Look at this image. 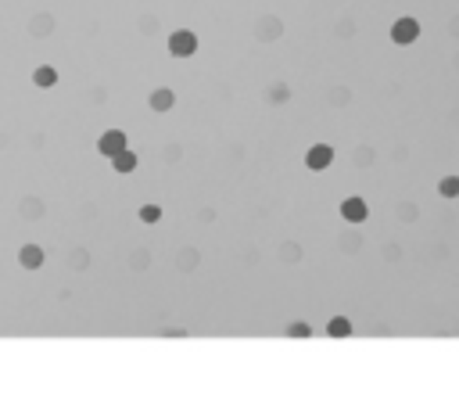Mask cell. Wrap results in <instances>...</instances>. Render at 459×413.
<instances>
[{"mask_svg":"<svg viewBox=\"0 0 459 413\" xmlns=\"http://www.w3.org/2000/svg\"><path fill=\"white\" fill-rule=\"evenodd\" d=\"M140 219H144V223H158V219H162V209H158V205H144V209H140Z\"/></svg>","mask_w":459,"mask_h":413,"instance_id":"cell-13","label":"cell"},{"mask_svg":"<svg viewBox=\"0 0 459 413\" xmlns=\"http://www.w3.org/2000/svg\"><path fill=\"white\" fill-rule=\"evenodd\" d=\"M366 216H370V205H366L363 198H345V201H341V219H345V223L359 226V223H366Z\"/></svg>","mask_w":459,"mask_h":413,"instance_id":"cell-5","label":"cell"},{"mask_svg":"<svg viewBox=\"0 0 459 413\" xmlns=\"http://www.w3.org/2000/svg\"><path fill=\"white\" fill-rule=\"evenodd\" d=\"M169 54H173V58H194V54H198V36H194L191 29L169 33Z\"/></svg>","mask_w":459,"mask_h":413,"instance_id":"cell-1","label":"cell"},{"mask_svg":"<svg viewBox=\"0 0 459 413\" xmlns=\"http://www.w3.org/2000/svg\"><path fill=\"white\" fill-rule=\"evenodd\" d=\"M18 262H22L26 270H40V266H44V248H40V244H26L22 252H18Z\"/></svg>","mask_w":459,"mask_h":413,"instance_id":"cell-8","label":"cell"},{"mask_svg":"<svg viewBox=\"0 0 459 413\" xmlns=\"http://www.w3.org/2000/svg\"><path fill=\"white\" fill-rule=\"evenodd\" d=\"M416 36H420V22L416 18H395V26H391V40L399 47H409V44H416Z\"/></svg>","mask_w":459,"mask_h":413,"instance_id":"cell-2","label":"cell"},{"mask_svg":"<svg viewBox=\"0 0 459 413\" xmlns=\"http://www.w3.org/2000/svg\"><path fill=\"white\" fill-rule=\"evenodd\" d=\"M330 162H334V148H330V144H312V148L305 151V165L312 173L330 169Z\"/></svg>","mask_w":459,"mask_h":413,"instance_id":"cell-3","label":"cell"},{"mask_svg":"<svg viewBox=\"0 0 459 413\" xmlns=\"http://www.w3.org/2000/svg\"><path fill=\"white\" fill-rule=\"evenodd\" d=\"M438 194L442 198H459V176H445L442 183H438Z\"/></svg>","mask_w":459,"mask_h":413,"instance_id":"cell-11","label":"cell"},{"mask_svg":"<svg viewBox=\"0 0 459 413\" xmlns=\"http://www.w3.org/2000/svg\"><path fill=\"white\" fill-rule=\"evenodd\" d=\"M327 335H330V338H348V335H352V320L334 317V320L327 323Z\"/></svg>","mask_w":459,"mask_h":413,"instance_id":"cell-10","label":"cell"},{"mask_svg":"<svg viewBox=\"0 0 459 413\" xmlns=\"http://www.w3.org/2000/svg\"><path fill=\"white\" fill-rule=\"evenodd\" d=\"M33 83H36L40 90H51L54 83H58V69H54V65H40V69L33 72Z\"/></svg>","mask_w":459,"mask_h":413,"instance_id":"cell-9","label":"cell"},{"mask_svg":"<svg viewBox=\"0 0 459 413\" xmlns=\"http://www.w3.org/2000/svg\"><path fill=\"white\" fill-rule=\"evenodd\" d=\"M122 148H130V140H126V133H122V130H104V133H101V140H97V151H101L104 158L119 155Z\"/></svg>","mask_w":459,"mask_h":413,"instance_id":"cell-4","label":"cell"},{"mask_svg":"<svg viewBox=\"0 0 459 413\" xmlns=\"http://www.w3.org/2000/svg\"><path fill=\"white\" fill-rule=\"evenodd\" d=\"M148 105H151V112H158V115L173 112V105H176V94H173V87H158V90H151Z\"/></svg>","mask_w":459,"mask_h":413,"instance_id":"cell-6","label":"cell"},{"mask_svg":"<svg viewBox=\"0 0 459 413\" xmlns=\"http://www.w3.org/2000/svg\"><path fill=\"white\" fill-rule=\"evenodd\" d=\"M108 162H112V169H115V173L126 176V173H133V169H137V162H140V158H137V151L122 148V151H119V155H112Z\"/></svg>","mask_w":459,"mask_h":413,"instance_id":"cell-7","label":"cell"},{"mask_svg":"<svg viewBox=\"0 0 459 413\" xmlns=\"http://www.w3.org/2000/svg\"><path fill=\"white\" fill-rule=\"evenodd\" d=\"M312 335V327L305 320H295V323H287V338H309Z\"/></svg>","mask_w":459,"mask_h":413,"instance_id":"cell-12","label":"cell"}]
</instances>
